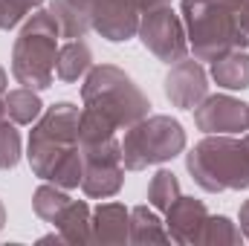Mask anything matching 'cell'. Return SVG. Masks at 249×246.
<instances>
[{"instance_id": "2e32d148", "label": "cell", "mask_w": 249, "mask_h": 246, "mask_svg": "<svg viewBox=\"0 0 249 246\" xmlns=\"http://www.w3.org/2000/svg\"><path fill=\"white\" fill-rule=\"evenodd\" d=\"M93 67V50L87 41L75 38L58 47V61H55V78L64 84L78 81L81 75H87V70Z\"/></svg>"}, {"instance_id": "8fae6325", "label": "cell", "mask_w": 249, "mask_h": 246, "mask_svg": "<svg viewBox=\"0 0 249 246\" xmlns=\"http://www.w3.org/2000/svg\"><path fill=\"white\" fill-rule=\"evenodd\" d=\"M162 90H165V99L174 107L194 110L209 96V75H206L203 64L197 61V58H183V61L171 64Z\"/></svg>"}, {"instance_id": "ba28073f", "label": "cell", "mask_w": 249, "mask_h": 246, "mask_svg": "<svg viewBox=\"0 0 249 246\" xmlns=\"http://www.w3.org/2000/svg\"><path fill=\"white\" fill-rule=\"evenodd\" d=\"M84 151V177L81 191L93 200H107L119 194L124 183V162H122V142L113 136L102 145L81 148Z\"/></svg>"}, {"instance_id": "6da1fadb", "label": "cell", "mask_w": 249, "mask_h": 246, "mask_svg": "<svg viewBox=\"0 0 249 246\" xmlns=\"http://www.w3.org/2000/svg\"><path fill=\"white\" fill-rule=\"evenodd\" d=\"M81 110L72 102H58L47 107L29 133L26 159L38 180L61 188H78L84 177V151L78 145Z\"/></svg>"}, {"instance_id": "9a60e30c", "label": "cell", "mask_w": 249, "mask_h": 246, "mask_svg": "<svg viewBox=\"0 0 249 246\" xmlns=\"http://www.w3.org/2000/svg\"><path fill=\"white\" fill-rule=\"evenodd\" d=\"M90 206L84 200H70L64 211L55 217V229L61 232L64 244H87L93 241V226H90Z\"/></svg>"}, {"instance_id": "30bf717a", "label": "cell", "mask_w": 249, "mask_h": 246, "mask_svg": "<svg viewBox=\"0 0 249 246\" xmlns=\"http://www.w3.org/2000/svg\"><path fill=\"white\" fill-rule=\"evenodd\" d=\"M142 12L130 0H96L90 9V26L110 44H124L136 38Z\"/></svg>"}, {"instance_id": "f546056e", "label": "cell", "mask_w": 249, "mask_h": 246, "mask_svg": "<svg viewBox=\"0 0 249 246\" xmlns=\"http://www.w3.org/2000/svg\"><path fill=\"white\" fill-rule=\"evenodd\" d=\"M6 84H9V75H6V70L0 67V96L6 93Z\"/></svg>"}, {"instance_id": "ac0fdd59", "label": "cell", "mask_w": 249, "mask_h": 246, "mask_svg": "<svg viewBox=\"0 0 249 246\" xmlns=\"http://www.w3.org/2000/svg\"><path fill=\"white\" fill-rule=\"evenodd\" d=\"M6 102V113L15 124H32L38 122V116L44 113V102L38 96V90L32 87H18V90H9L3 96Z\"/></svg>"}, {"instance_id": "f1b7e54d", "label": "cell", "mask_w": 249, "mask_h": 246, "mask_svg": "<svg viewBox=\"0 0 249 246\" xmlns=\"http://www.w3.org/2000/svg\"><path fill=\"white\" fill-rule=\"evenodd\" d=\"M70 3H72V6H78V9H84V12L90 15V9H93V3H96V0H70Z\"/></svg>"}, {"instance_id": "ffe728a7", "label": "cell", "mask_w": 249, "mask_h": 246, "mask_svg": "<svg viewBox=\"0 0 249 246\" xmlns=\"http://www.w3.org/2000/svg\"><path fill=\"white\" fill-rule=\"evenodd\" d=\"M67 203H70L67 188H61V185H55V183L38 185L35 194H32V209H35V214H38L41 220H47V223H55V217L64 211Z\"/></svg>"}, {"instance_id": "7c38bea8", "label": "cell", "mask_w": 249, "mask_h": 246, "mask_svg": "<svg viewBox=\"0 0 249 246\" xmlns=\"http://www.w3.org/2000/svg\"><path fill=\"white\" fill-rule=\"evenodd\" d=\"M206 217H209V209L203 200H194V197H177L168 209H165V229L171 235V241L180 246L197 244L203 226H206Z\"/></svg>"}, {"instance_id": "7a4b0ae2", "label": "cell", "mask_w": 249, "mask_h": 246, "mask_svg": "<svg viewBox=\"0 0 249 246\" xmlns=\"http://www.w3.org/2000/svg\"><path fill=\"white\" fill-rule=\"evenodd\" d=\"M191 180L209 194L249 188V148L232 133H206L186 154Z\"/></svg>"}, {"instance_id": "4dcf8cb0", "label": "cell", "mask_w": 249, "mask_h": 246, "mask_svg": "<svg viewBox=\"0 0 249 246\" xmlns=\"http://www.w3.org/2000/svg\"><path fill=\"white\" fill-rule=\"evenodd\" d=\"M6 226V209H3V200H0V229Z\"/></svg>"}, {"instance_id": "52a82bcc", "label": "cell", "mask_w": 249, "mask_h": 246, "mask_svg": "<svg viewBox=\"0 0 249 246\" xmlns=\"http://www.w3.org/2000/svg\"><path fill=\"white\" fill-rule=\"evenodd\" d=\"M136 35L151 55H157L165 64H177L188 55V35L183 26V18L168 3L145 12Z\"/></svg>"}, {"instance_id": "5bb4252c", "label": "cell", "mask_w": 249, "mask_h": 246, "mask_svg": "<svg viewBox=\"0 0 249 246\" xmlns=\"http://www.w3.org/2000/svg\"><path fill=\"white\" fill-rule=\"evenodd\" d=\"M212 81L223 90H247L249 87V53L232 50L212 61Z\"/></svg>"}, {"instance_id": "44dd1931", "label": "cell", "mask_w": 249, "mask_h": 246, "mask_svg": "<svg viewBox=\"0 0 249 246\" xmlns=\"http://www.w3.org/2000/svg\"><path fill=\"white\" fill-rule=\"evenodd\" d=\"M244 241V232L238 223H232L226 214H209L206 217V226L197 238V244L206 246H223V244H241Z\"/></svg>"}, {"instance_id": "8992f818", "label": "cell", "mask_w": 249, "mask_h": 246, "mask_svg": "<svg viewBox=\"0 0 249 246\" xmlns=\"http://www.w3.org/2000/svg\"><path fill=\"white\" fill-rule=\"evenodd\" d=\"M186 151V130L171 116H145L127 127L122 139V162L127 171L162 165Z\"/></svg>"}, {"instance_id": "4fadbf2b", "label": "cell", "mask_w": 249, "mask_h": 246, "mask_svg": "<svg viewBox=\"0 0 249 246\" xmlns=\"http://www.w3.org/2000/svg\"><path fill=\"white\" fill-rule=\"evenodd\" d=\"M96 244H130V211L122 203H102L90 214Z\"/></svg>"}, {"instance_id": "7402d4cb", "label": "cell", "mask_w": 249, "mask_h": 246, "mask_svg": "<svg viewBox=\"0 0 249 246\" xmlns=\"http://www.w3.org/2000/svg\"><path fill=\"white\" fill-rule=\"evenodd\" d=\"M180 197V180L174 171H157L151 177V185H148V203L157 209V211H165L174 200Z\"/></svg>"}, {"instance_id": "e0dca14e", "label": "cell", "mask_w": 249, "mask_h": 246, "mask_svg": "<svg viewBox=\"0 0 249 246\" xmlns=\"http://www.w3.org/2000/svg\"><path fill=\"white\" fill-rule=\"evenodd\" d=\"M130 244H171V235L154 206L130 209Z\"/></svg>"}, {"instance_id": "484cf974", "label": "cell", "mask_w": 249, "mask_h": 246, "mask_svg": "<svg viewBox=\"0 0 249 246\" xmlns=\"http://www.w3.org/2000/svg\"><path fill=\"white\" fill-rule=\"evenodd\" d=\"M238 220H241V232H244V238L249 241V200L241 206V217H238Z\"/></svg>"}, {"instance_id": "4316f807", "label": "cell", "mask_w": 249, "mask_h": 246, "mask_svg": "<svg viewBox=\"0 0 249 246\" xmlns=\"http://www.w3.org/2000/svg\"><path fill=\"white\" fill-rule=\"evenodd\" d=\"M212 3H223V6H229V9H235V12H241V9L247 6L249 0H212Z\"/></svg>"}, {"instance_id": "277c9868", "label": "cell", "mask_w": 249, "mask_h": 246, "mask_svg": "<svg viewBox=\"0 0 249 246\" xmlns=\"http://www.w3.org/2000/svg\"><path fill=\"white\" fill-rule=\"evenodd\" d=\"M180 12L188 50L197 61H214L232 50H247L249 35L244 32L235 9L212 0H183Z\"/></svg>"}, {"instance_id": "9c48e42d", "label": "cell", "mask_w": 249, "mask_h": 246, "mask_svg": "<svg viewBox=\"0 0 249 246\" xmlns=\"http://www.w3.org/2000/svg\"><path fill=\"white\" fill-rule=\"evenodd\" d=\"M194 124L203 133H244L249 130V105L226 93L206 96L194 107Z\"/></svg>"}, {"instance_id": "5b68a950", "label": "cell", "mask_w": 249, "mask_h": 246, "mask_svg": "<svg viewBox=\"0 0 249 246\" xmlns=\"http://www.w3.org/2000/svg\"><path fill=\"white\" fill-rule=\"evenodd\" d=\"M81 99L90 107L105 110L107 116H113L119 127H130L139 119L148 116L151 102L148 96L133 84V78L119 70L116 64H99L90 67L81 84Z\"/></svg>"}, {"instance_id": "603a6c76", "label": "cell", "mask_w": 249, "mask_h": 246, "mask_svg": "<svg viewBox=\"0 0 249 246\" xmlns=\"http://www.w3.org/2000/svg\"><path fill=\"white\" fill-rule=\"evenodd\" d=\"M20 162V133L9 116L0 119V171H12Z\"/></svg>"}, {"instance_id": "3957f363", "label": "cell", "mask_w": 249, "mask_h": 246, "mask_svg": "<svg viewBox=\"0 0 249 246\" xmlns=\"http://www.w3.org/2000/svg\"><path fill=\"white\" fill-rule=\"evenodd\" d=\"M58 38L61 29L47 9H35L15 38L12 47V75L18 84L32 90H47L55 81V61H58Z\"/></svg>"}, {"instance_id": "1f68e13d", "label": "cell", "mask_w": 249, "mask_h": 246, "mask_svg": "<svg viewBox=\"0 0 249 246\" xmlns=\"http://www.w3.org/2000/svg\"><path fill=\"white\" fill-rule=\"evenodd\" d=\"M244 142H247V148H249V133H247V136H244Z\"/></svg>"}, {"instance_id": "d4e9b609", "label": "cell", "mask_w": 249, "mask_h": 246, "mask_svg": "<svg viewBox=\"0 0 249 246\" xmlns=\"http://www.w3.org/2000/svg\"><path fill=\"white\" fill-rule=\"evenodd\" d=\"M130 3H133V6L145 15V12H151V9H157V6H165L168 0H130Z\"/></svg>"}, {"instance_id": "83f0119b", "label": "cell", "mask_w": 249, "mask_h": 246, "mask_svg": "<svg viewBox=\"0 0 249 246\" xmlns=\"http://www.w3.org/2000/svg\"><path fill=\"white\" fill-rule=\"evenodd\" d=\"M238 20H241V26H244V32L249 35V3L244 6V9H241V12H238Z\"/></svg>"}, {"instance_id": "d6986e66", "label": "cell", "mask_w": 249, "mask_h": 246, "mask_svg": "<svg viewBox=\"0 0 249 246\" xmlns=\"http://www.w3.org/2000/svg\"><path fill=\"white\" fill-rule=\"evenodd\" d=\"M50 12H53L55 23H58V29H61V38L75 41V38H84V35L93 29V26H90V15H87L84 9L72 6L70 0H50Z\"/></svg>"}, {"instance_id": "cb8c5ba5", "label": "cell", "mask_w": 249, "mask_h": 246, "mask_svg": "<svg viewBox=\"0 0 249 246\" xmlns=\"http://www.w3.org/2000/svg\"><path fill=\"white\" fill-rule=\"evenodd\" d=\"M41 6H44V0H0V29L9 32V29L20 26Z\"/></svg>"}]
</instances>
